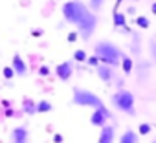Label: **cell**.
<instances>
[{"label":"cell","instance_id":"obj_1","mask_svg":"<svg viewBox=\"0 0 156 143\" xmlns=\"http://www.w3.org/2000/svg\"><path fill=\"white\" fill-rule=\"evenodd\" d=\"M61 13H62L64 22L77 28V33H79L83 40H88L94 35L99 19L85 2H81V0H68V2L61 6Z\"/></svg>","mask_w":156,"mask_h":143},{"label":"cell","instance_id":"obj_2","mask_svg":"<svg viewBox=\"0 0 156 143\" xmlns=\"http://www.w3.org/2000/svg\"><path fill=\"white\" fill-rule=\"evenodd\" d=\"M94 55L99 59V62L118 68L125 53H123V50H121L118 44H114L112 40H99V42H96V46H94Z\"/></svg>","mask_w":156,"mask_h":143},{"label":"cell","instance_id":"obj_3","mask_svg":"<svg viewBox=\"0 0 156 143\" xmlns=\"http://www.w3.org/2000/svg\"><path fill=\"white\" fill-rule=\"evenodd\" d=\"M110 105L121 114H127V116H132V117L136 116V97L127 88H118L110 96Z\"/></svg>","mask_w":156,"mask_h":143},{"label":"cell","instance_id":"obj_4","mask_svg":"<svg viewBox=\"0 0 156 143\" xmlns=\"http://www.w3.org/2000/svg\"><path fill=\"white\" fill-rule=\"evenodd\" d=\"M72 103L75 106H87V108H92V110L107 106L98 94H94V92H90L87 88H73V92H72Z\"/></svg>","mask_w":156,"mask_h":143},{"label":"cell","instance_id":"obj_5","mask_svg":"<svg viewBox=\"0 0 156 143\" xmlns=\"http://www.w3.org/2000/svg\"><path fill=\"white\" fill-rule=\"evenodd\" d=\"M134 74H136V79H138L140 85L147 83L149 77H151V61L138 57V61L134 62Z\"/></svg>","mask_w":156,"mask_h":143},{"label":"cell","instance_id":"obj_6","mask_svg":"<svg viewBox=\"0 0 156 143\" xmlns=\"http://www.w3.org/2000/svg\"><path fill=\"white\" fill-rule=\"evenodd\" d=\"M108 119H112V114H110V110L107 108V106H103V108H94V112H92V116H90V123L94 125V127H103V125H107L108 123Z\"/></svg>","mask_w":156,"mask_h":143},{"label":"cell","instance_id":"obj_7","mask_svg":"<svg viewBox=\"0 0 156 143\" xmlns=\"http://www.w3.org/2000/svg\"><path fill=\"white\" fill-rule=\"evenodd\" d=\"M96 74H98V77H99L103 83H112V81L116 79V68L99 62V64L96 66Z\"/></svg>","mask_w":156,"mask_h":143},{"label":"cell","instance_id":"obj_8","mask_svg":"<svg viewBox=\"0 0 156 143\" xmlns=\"http://www.w3.org/2000/svg\"><path fill=\"white\" fill-rule=\"evenodd\" d=\"M9 143H30V132L24 125H19L9 134Z\"/></svg>","mask_w":156,"mask_h":143},{"label":"cell","instance_id":"obj_9","mask_svg":"<svg viewBox=\"0 0 156 143\" xmlns=\"http://www.w3.org/2000/svg\"><path fill=\"white\" fill-rule=\"evenodd\" d=\"M55 75H57L61 81H68V79L73 75V62H72V61L59 62V64L55 66Z\"/></svg>","mask_w":156,"mask_h":143},{"label":"cell","instance_id":"obj_10","mask_svg":"<svg viewBox=\"0 0 156 143\" xmlns=\"http://www.w3.org/2000/svg\"><path fill=\"white\" fill-rule=\"evenodd\" d=\"M11 68H13V72H15L17 77H26V75H28V64H26V61L22 59V55H19V53L13 55Z\"/></svg>","mask_w":156,"mask_h":143},{"label":"cell","instance_id":"obj_11","mask_svg":"<svg viewBox=\"0 0 156 143\" xmlns=\"http://www.w3.org/2000/svg\"><path fill=\"white\" fill-rule=\"evenodd\" d=\"M116 139V127L114 125H103L101 127V132H99V138H98V143H114Z\"/></svg>","mask_w":156,"mask_h":143},{"label":"cell","instance_id":"obj_12","mask_svg":"<svg viewBox=\"0 0 156 143\" xmlns=\"http://www.w3.org/2000/svg\"><path fill=\"white\" fill-rule=\"evenodd\" d=\"M129 50H130V53H132V57H140L141 55V35L138 33V31H130V44H129Z\"/></svg>","mask_w":156,"mask_h":143},{"label":"cell","instance_id":"obj_13","mask_svg":"<svg viewBox=\"0 0 156 143\" xmlns=\"http://www.w3.org/2000/svg\"><path fill=\"white\" fill-rule=\"evenodd\" d=\"M112 22H114V28H116V30H125L123 33H129V30H127V15H125V13L114 11Z\"/></svg>","mask_w":156,"mask_h":143},{"label":"cell","instance_id":"obj_14","mask_svg":"<svg viewBox=\"0 0 156 143\" xmlns=\"http://www.w3.org/2000/svg\"><path fill=\"white\" fill-rule=\"evenodd\" d=\"M119 143H140V134L134 132L132 128H127V130L119 136Z\"/></svg>","mask_w":156,"mask_h":143},{"label":"cell","instance_id":"obj_15","mask_svg":"<svg viewBox=\"0 0 156 143\" xmlns=\"http://www.w3.org/2000/svg\"><path fill=\"white\" fill-rule=\"evenodd\" d=\"M119 66H121V70H123V74H125V75H132V72H134V61H132V57L123 55Z\"/></svg>","mask_w":156,"mask_h":143},{"label":"cell","instance_id":"obj_16","mask_svg":"<svg viewBox=\"0 0 156 143\" xmlns=\"http://www.w3.org/2000/svg\"><path fill=\"white\" fill-rule=\"evenodd\" d=\"M22 112L28 114V116L37 114V103L31 101V99H24V101H22Z\"/></svg>","mask_w":156,"mask_h":143},{"label":"cell","instance_id":"obj_17","mask_svg":"<svg viewBox=\"0 0 156 143\" xmlns=\"http://www.w3.org/2000/svg\"><path fill=\"white\" fill-rule=\"evenodd\" d=\"M53 110V105L46 99L42 101H37V114H46V112H51Z\"/></svg>","mask_w":156,"mask_h":143},{"label":"cell","instance_id":"obj_18","mask_svg":"<svg viewBox=\"0 0 156 143\" xmlns=\"http://www.w3.org/2000/svg\"><path fill=\"white\" fill-rule=\"evenodd\" d=\"M105 2H107V0H88V8L94 11V13H98V11H101L103 8H105Z\"/></svg>","mask_w":156,"mask_h":143},{"label":"cell","instance_id":"obj_19","mask_svg":"<svg viewBox=\"0 0 156 143\" xmlns=\"http://www.w3.org/2000/svg\"><path fill=\"white\" fill-rule=\"evenodd\" d=\"M136 26L138 28H141V30H149V26H151V20L147 19V17H143V15H140V17H136Z\"/></svg>","mask_w":156,"mask_h":143},{"label":"cell","instance_id":"obj_20","mask_svg":"<svg viewBox=\"0 0 156 143\" xmlns=\"http://www.w3.org/2000/svg\"><path fill=\"white\" fill-rule=\"evenodd\" d=\"M87 57H88V55H87L85 50H75V51H73V61H77V62H85Z\"/></svg>","mask_w":156,"mask_h":143},{"label":"cell","instance_id":"obj_21","mask_svg":"<svg viewBox=\"0 0 156 143\" xmlns=\"http://www.w3.org/2000/svg\"><path fill=\"white\" fill-rule=\"evenodd\" d=\"M151 130H152V125H151V123H140L138 134H140V136H147V134H151Z\"/></svg>","mask_w":156,"mask_h":143},{"label":"cell","instance_id":"obj_22","mask_svg":"<svg viewBox=\"0 0 156 143\" xmlns=\"http://www.w3.org/2000/svg\"><path fill=\"white\" fill-rule=\"evenodd\" d=\"M149 53H151V62H154L156 66V40L154 39L149 42Z\"/></svg>","mask_w":156,"mask_h":143},{"label":"cell","instance_id":"obj_23","mask_svg":"<svg viewBox=\"0 0 156 143\" xmlns=\"http://www.w3.org/2000/svg\"><path fill=\"white\" fill-rule=\"evenodd\" d=\"M2 74H4V77H6V79H13V77H15V72H13V68H11V66H6V68L2 70Z\"/></svg>","mask_w":156,"mask_h":143},{"label":"cell","instance_id":"obj_24","mask_svg":"<svg viewBox=\"0 0 156 143\" xmlns=\"http://www.w3.org/2000/svg\"><path fill=\"white\" fill-rule=\"evenodd\" d=\"M85 62H87L88 66H94V68H96V66L99 64V59H98L96 55H92V57H87V61H85Z\"/></svg>","mask_w":156,"mask_h":143},{"label":"cell","instance_id":"obj_25","mask_svg":"<svg viewBox=\"0 0 156 143\" xmlns=\"http://www.w3.org/2000/svg\"><path fill=\"white\" fill-rule=\"evenodd\" d=\"M39 75H41V77H48V75H50V68H48L46 64H42V66L39 68Z\"/></svg>","mask_w":156,"mask_h":143},{"label":"cell","instance_id":"obj_26","mask_svg":"<svg viewBox=\"0 0 156 143\" xmlns=\"http://www.w3.org/2000/svg\"><path fill=\"white\" fill-rule=\"evenodd\" d=\"M77 37H79V33H77V31H72V33H68V40H70V42H73Z\"/></svg>","mask_w":156,"mask_h":143},{"label":"cell","instance_id":"obj_27","mask_svg":"<svg viewBox=\"0 0 156 143\" xmlns=\"http://www.w3.org/2000/svg\"><path fill=\"white\" fill-rule=\"evenodd\" d=\"M31 35H33V37H41V35H42V30H41V28H37V30H33V31H31Z\"/></svg>","mask_w":156,"mask_h":143},{"label":"cell","instance_id":"obj_28","mask_svg":"<svg viewBox=\"0 0 156 143\" xmlns=\"http://www.w3.org/2000/svg\"><path fill=\"white\" fill-rule=\"evenodd\" d=\"M134 13H136V8L134 6H129L127 8V15H134Z\"/></svg>","mask_w":156,"mask_h":143},{"label":"cell","instance_id":"obj_29","mask_svg":"<svg viewBox=\"0 0 156 143\" xmlns=\"http://www.w3.org/2000/svg\"><path fill=\"white\" fill-rule=\"evenodd\" d=\"M53 141H55V143H61V141H62V136H61V134H55V136H53Z\"/></svg>","mask_w":156,"mask_h":143},{"label":"cell","instance_id":"obj_30","mask_svg":"<svg viewBox=\"0 0 156 143\" xmlns=\"http://www.w3.org/2000/svg\"><path fill=\"white\" fill-rule=\"evenodd\" d=\"M151 11H152V15H156V2L151 4Z\"/></svg>","mask_w":156,"mask_h":143},{"label":"cell","instance_id":"obj_31","mask_svg":"<svg viewBox=\"0 0 156 143\" xmlns=\"http://www.w3.org/2000/svg\"><path fill=\"white\" fill-rule=\"evenodd\" d=\"M123 2H125V0H116V8H114V11H116V9H118V8H119Z\"/></svg>","mask_w":156,"mask_h":143},{"label":"cell","instance_id":"obj_32","mask_svg":"<svg viewBox=\"0 0 156 143\" xmlns=\"http://www.w3.org/2000/svg\"><path fill=\"white\" fill-rule=\"evenodd\" d=\"M151 143H156V139H152V141H151Z\"/></svg>","mask_w":156,"mask_h":143}]
</instances>
